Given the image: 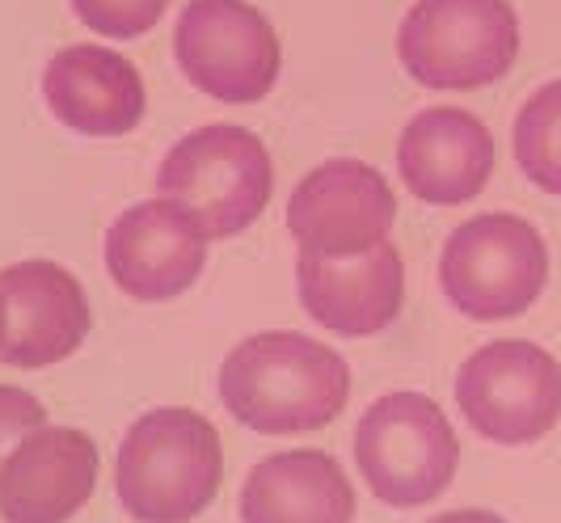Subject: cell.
<instances>
[{
    "instance_id": "obj_9",
    "label": "cell",
    "mask_w": 561,
    "mask_h": 523,
    "mask_svg": "<svg viewBox=\"0 0 561 523\" xmlns=\"http://www.w3.org/2000/svg\"><path fill=\"white\" fill-rule=\"evenodd\" d=\"M397 220V194L380 169L355 157L325 161L287 198V232L317 258H359L385 246Z\"/></svg>"
},
{
    "instance_id": "obj_5",
    "label": "cell",
    "mask_w": 561,
    "mask_h": 523,
    "mask_svg": "<svg viewBox=\"0 0 561 523\" xmlns=\"http://www.w3.org/2000/svg\"><path fill=\"white\" fill-rule=\"evenodd\" d=\"M439 283L456 312L473 321H506L540 300L549 283V249L528 220L485 212L448 237Z\"/></svg>"
},
{
    "instance_id": "obj_1",
    "label": "cell",
    "mask_w": 561,
    "mask_h": 523,
    "mask_svg": "<svg viewBox=\"0 0 561 523\" xmlns=\"http://www.w3.org/2000/svg\"><path fill=\"white\" fill-rule=\"evenodd\" d=\"M346 359L305 333H253L220 363V401L241 427L262 435L317 431L346 410Z\"/></svg>"
},
{
    "instance_id": "obj_12",
    "label": "cell",
    "mask_w": 561,
    "mask_h": 523,
    "mask_svg": "<svg viewBox=\"0 0 561 523\" xmlns=\"http://www.w3.org/2000/svg\"><path fill=\"white\" fill-rule=\"evenodd\" d=\"M98 486V447L72 427H34L0 465V520L68 523Z\"/></svg>"
},
{
    "instance_id": "obj_17",
    "label": "cell",
    "mask_w": 561,
    "mask_h": 523,
    "mask_svg": "<svg viewBox=\"0 0 561 523\" xmlns=\"http://www.w3.org/2000/svg\"><path fill=\"white\" fill-rule=\"evenodd\" d=\"M515 161L540 191L561 194V81L540 84L515 114Z\"/></svg>"
},
{
    "instance_id": "obj_4",
    "label": "cell",
    "mask_w": 561,
    "mask_h": 523,
    "mask_svg": "<svg viewBox=\"0 0 561 523\" xmlns=\"http://www.w3.org/2000/svg\"><path fill=\"white\" fill-rule=\"evenodd\" d=\"M157 191L186 203L211 241L237 237L266 212L275 191V166L253 132L211 123L169 148L157 169Z\"/></svg>"
},
{
    "instance_id": "obj_6",
    "label": "cell",
    "mask_w": 561,
    "mask_h": 523,
    "mask_svg": "<svg viewBox=\"0 0 561 523\" xmlns=\"http://www.w3.org/2000/svg\"><path fill=\"white\" fill-rule=\"evenodd\" d=\"M355 461L367 490L385 507H422L439 498L460 465V440L448 413L422 393L371 401L355 431Z\"/></svg>"
},
{
    "instance_id": "obj_13",
    "label": "cell",
    "mask_w": 561,
    "mask_h": 523,
    "mask_svg": "<svg viewBox=\"0 0 561 523\" xmlns=\"http://www.w3.org/2000/svg\"><path fill=\"white\" fill-rule=\"evenodd\" d=\"M397 169L414 198L431 207H460L478 198L494 173V136L478 114L431 106L405 123L397 139Z\"/></svg>"
},
{
    "instance_id": "obj_18",
    "label": "cell",
    "mask_w": 561,
    "mask_h": 523,
    "mask_svg": "<svg viewBox=\"0 0 561 523\" xmlns=\"http://www.w3.org/2000/svg\"><path fill=\"white\" fill-rule=\"evenodd\" d=\"M169 0H72V13L102 38H140L165 18Z\"/></svg>"
},
{
    "instance_id": "obj_15",
    "label": "cell",
    "mask_w": 561,
    "mask_h": 523,
    "mask_svg": "<svg viewBox=\"0 0 561 523\" xmlns=\"http://www.w3.org/2000/svg\"><path fill=\"white\" fill-rule=\"evenodd\" d=\"M43 98L64 127L98 139L136 132L148 106L136 64L98 43L56 52L43 72Z\"/></svg>"
},
{
    "instance_id": "obj_7",
    "label": "cell",
    "mask_w": 561,
    "mask_h": 523,
    "mask_svg": "<svg viewBox=\"0 0 561 523\" xmlns=\"http://www.w3.org/2000/svg\"><path fill=\"white\" fill-rule=\"evenodd\" d=\"M186 81L228 106H253L279 81V34L250 0H191L173 26Z\"/></svg>"
},
{
    "instance_id": "obj_2",
    "label": "cell",
    "mask_w": 561,
    "mask_h": 523,
    "mask_svg": "<svg viewBox=\"0 0 561 523\" xmlns=\"http://www.w3.org/2000/svg\"><path fill=\"white\" fill-rule=\"evenodd\" d=\"M225 477V452L216 427L195 410L165 406L131 422L118 447L114 486L136 523L198 520Z\"/></svg>"
},
{
    "instance_id": "obj_3",
    "label": "cell",
    "mask_w": 561,
    "mask_h": 523,
    "mask_svg": "<svg viewBox=\"0 0 561 523\" xmlns=\"http://www.w3.org/2000/svg\"><path fill=\"white\" fill-rule=\"evenodd\" d=\"M397 56L422 89H485L515 68L519 18L506 0H414Z\"/></svg>"
},
{
    "instance_id": "obj_20",
    "label": "cell",
    "mask_w": 561,
    "mask_h": 523,
    "mask_svg": "<svg viewBox=\"0 0 561 523\" xmlns=\"http://www.w3.org/2000/svg\"><path fill=\"white\" fill-rule=\"evenodd\" d=\"M431 523H506V520L494 515V511H448V515H439V520Z\"/></svg>"
},
{
    "instance_id": "obj_19",
    "label": "cell",
    "mask_w": 561,
    "mask_h": 523,
    "mask_svg": "<svg viewBox=\"0 0 561 523\" xmlns=\"http://www.w3.org/2000/svg\"><path fill=\"white\" fill-rule=\"evenodd\" d=\"M43 422H47V410H43V401L34 393L0 385V465L18 447V440H26L30 431L43 427Z\"/></svg>"
},
{
    "instance_id": "obj_8",
    "label": "cell",
    "mask_w": 561,
    "mask_h": 523,
    "mask_svg": "<svg viewBox=\"0 0 561 523\" xmlns=\"http://www.w3.org/2000/svg\"><path fill=\"white\" fill-rule=\"evenodd\" d=\"M456 406L481 440L524 447L561 418V363L524 338L490 342L460 363Z\"/></svg>"
},
{
    "instance_id": "obj_14",
    "label": "cell",
    "mask_w": 561,
    "mask_h": 523,
    "mask_svg": "<svg viewBox=\"0 0 561 523\" xmlns=\"http://www.w3.org/2000/svg\"><path fill=\"white\" fill-rule=\"evenodd\" d=\"M296 292L317 326L342 338L389 330L405 300V266L397 246H376L359 258H296Z\"/></svg>"
},
{
    "instance_id": "obj_10",
    "label": "cell",
    "mask_w": 561,
    "mask_h": 523,
    "mask_svg": "<svg viewBox=\"0 0 561 523\" xmlns=\"http://www.w3.org/2000/svg\"><path fill=\"white\" fill-rule=\"evenodd\" d=\"M207 228L198 216L157 194L148 203L127 207L106 232V271L136 300H173L191 292L207 266Z\"/></svg>"
},
{
    "instance_id": "obj_16",
    "label": "cell",
    "mask_w": 561,
    "mask_h": 523,
    "mask_svg": "<svg viewBox=\"0 0 561 523\" xmlns=\"http://www.w3.org/2000/svg\"><path fill=\"white\" fill-rule=\"evenodd\" d=\"M355 486L330 452H275L241 490V523H351Z\"/></svg>"
},
{
    "instance_id": "obj_11",
    "label": "cell",
    "mask_w": 561,
    "mask_h": 523,
    "mask_svg": "<svg viewBox=\"0 0 561 523\" xmlns=\"http://www.w3.org/2000/svg\"><path fill=\"white\" fill-rule=\"evenodd\" d=\"M89 296L59 262L30 258L0 271V363L51 367L89 338Z\"/></svg>"
}]
</instances>
